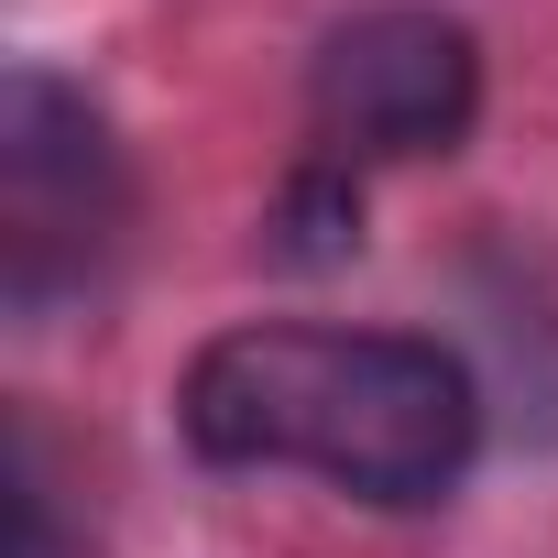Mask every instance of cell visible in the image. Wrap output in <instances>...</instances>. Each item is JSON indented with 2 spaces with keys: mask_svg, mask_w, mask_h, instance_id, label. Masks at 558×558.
I'll return each instance as SVG.
<instances>
[{
  "mask_svg": "<svg viewBox=\"0 0 558 558\" xmlns=\"http://www.w3.org/2000/svg\"><path fill=\"white\" fill-rule=\"evenodd\" d=\"M175 427L219 471H318L373 514L449 504L482 460L471 362L416 329H219L175 384Z\"/></svg>",
  "mask_w": 558,
  "mask_h": 558,
  "instance_id": "1",
  "label": "cell"
},
{
  "mask_svg": "<svg viewBox=\"0 0 558 558\" xmlns=\"http://www.w3.org/2000/svg\"><path fill=\"white\" fill-rule=\"evenodd\" d=\"M307 121L340 165H427L482 121V45L460 12L373 0L307 56Z\"/></svg>",
  "mask_w": 558,
  "mask_h": 558,
  "instance_id": "2",
  "label": "cell"
},
{
  "mask_svg": "<svg viewBox=\"0 0 558 558\" xmlns=\"http://www.w3.org/2000/svg\"><path fill=\"white\" fill-rule=\"evenodd\" d=\"M121 219V143L99 121L88 88H66L56 66H12L0 88V274H12V307L45 318L66 286H88V263Z\"/></svg>",
  "mask_w": 558,
  "mask_h": 558,
  "instance_id": "3",
  "label": "cell"
},
{
  "mask_svg": "<svg viewBox=\"0 0 558 558\" xmlns=\"http://www.w3.org/2000/svg\"><path fill=\"white\" fill-rule=\"evenodd\" d=\"M274 252H286L296 274H329V263H351V252H362V186H351V165H340V154L296 165L286 208H274Z\"/></svg>",
  "mask_w": 558,
  "mask_h": 558,
  "instance_id": "4",
  "label": "cell"
},
{
  "mask_svg": "<svg viewBox=\"0 0 558 558\" xmlns=\"http://www.w3.org/2000/svg\"><path fill=\"white\" fill-rule=\"evenodd\" d=\"M12 514H23V558H56V493H45L34 438H23V460H12Z\"/></svg>",
  "mask_w": 558,
  "mask_h": 558,
  "instance_id": "5",
  "label": "cell"
}]
</instances>
